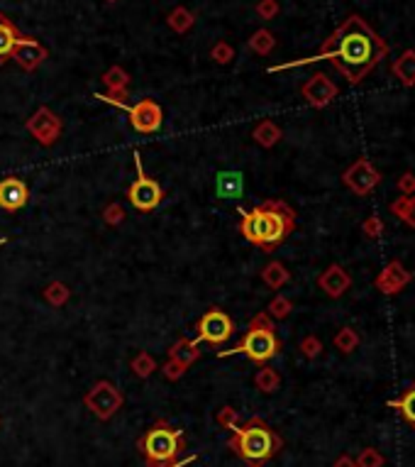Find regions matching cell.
<instances>
[{"instance_id": "6da1fadb", "label": "cell", "mask_w": 415, "mask_h": 467, "mask_svg": "<svg viewBox=\"0 0 415 467\" xmlns=\"http://www.w3.org/2000/svg\"><path fill=\"white\" fill-rule=\"evenodd\" d=\"M386 57H388L386 40H381V37L369 28V23H366L364 18L349 15V18L323 42L320 52H318L315 57L296 59L289 64H276V66H269V73L327 59V61H332V66L337 69L352 86H356V83L364 81L371 73V69L381 59H386Z\"/></svg>"}, {"instance_id": "7a4b0ae2", "label": "cell", "mask_w": 415, "mask_h": 467, "mask_svg": "<svg viewBox=\"0 0 415 467\" xmlns=\"http://www.w3.org/2000/svg\"><path fill=\"white\" fill-rule=\"evenodd\" d=\"M296 230V211L286 201L269 199L264 203L254 206L252 211H244L239 220V232L244 240L257 245L264 252H274L284 245L286 237Z\"/></svg>"}, {"instance_id": "3957f363", "label": "cell", "mask_w": 415, "mask_h": 467, "mask_svg": "<svg viewBox=\"0 0 415 467\" xmlns=\"http://www.w3.org/2000/svg\"><path fill=\"white\" fill-rule=\"evenodd\" d=\"M230 445L235 448L239 458H244L254 467L264 465L281 450V438L262 421V418H249L244 426L235 428Z\"/></svg>"}, {"instance_id": "277c9868", "label": "cell", "mask_w": 415, "mask_h": 467, "mask_svg": "<svg viewBox=\"0 0 415 467\" xmlns=\"http://www.w3.org/2000/svg\"><path fill=\"white\" fill-rule=\"evenodd\" d=\"M279 350H281V341L276 338V328H274V323H271V316L264 311L252 318V323H249L247 333H244L239 345L227 350V353H220V357H227V355H244V357H249L252 362L264 365V362H269V360H274L276 355H279Z\"/></svg>"}, {"instance_id": "5b68a950", "label": "cell", "mask_w": 415, "mask_h": 467, "mask_svg": "<svg viewBox=\"0 0 415 467\" xmlns=\"http://www.w3.org/2000/svg\"><path fill=\"white\" fill-rule=\"evenodd\" d=\"M137 448L145 455L149 467H174L181 450L186 448V443L181 428L169 426L167 421H159L149 431H145V436L140 438Z\"/></svg>"}, {"instance_id": "8992f818", "label": "cell", "mask_w": 415, "mask_h": 467, "mask_svg": "<svg viewBox=\"0 0 415 467\" xmlns=\"http://www.w3.org/2000/svg\"><path fill=\"white\" fill-rule=\"evenodd\" d=\"M95 98H100L103 103H110V105H115V108L125 110V113L130 115V125L135 127L137 132H142V135L157 132L164 123L162 105H159L157 100H152V98H142V100H137L135 105L120 103V100H110L105 93H95Z\"/></svg>"}, {"instance_id": "52a82bcc", "label": "cell", "mask_w": 415, "mask_h": 467, "mask_svg": "<svg viewBox=\"0 0 415 467\" xmlns=\"http://www.w3.org/2000/svg\"><path fill=\"white\" fill-rule=\"evenodd\" d=\"M135 167H137V179L132 182V187L127 189V201L132 203V208L147 213V211H154L159 203H162L164 191L154 179H149L145 174L140 155H135Z\"/></svg>"}, {"instance_id": "ba28073f", "label": "cell", "mask_w": 415, "mask_h": 467, "mask_svg": "<svg viewBox=\"0 0 415 467\" xmlns=\"http://www.w3.org/2000/svg\"><path fill=\"white\" fill-rule=\"evenodd\" d=\"M235 333V323L232 318L227 316L225 311L220 309H210L207 313H203V318L198 321V338L196 341H205L210 345H222L227 343Z\"/></svg>"}, {"instance_id": "9c48e42d", "label": "cell", "mask_w": 415, "mask_h": 467, "mask_svg": "<svg viewBox=\"0 0 415 467\" xmlns=\"http://www.w3.org/2000/svg\"><path fill=\"white\" fill-rule=\"evenodd\" d=\"M379 182H381L379 169H376L374 164H371L369 159H364V157L356 159L352 167L342 174V184L356 196H369L371 191L379 187Z\"/></svg>"}, {"instance_id": "30bf717a", "label": "cell", "mask_w": 415, "mask_h": 467, "mask_svg": "<svg viewBox=\"0 0 415 467\" xmlns=\"http://www.w3.org/2000/svg\"><path fill=\"white\" fill-rule=\"evenodd\" d=\"M28 130L32 132V137H37L40 145L52 147L61 135V118H56L49 108L42 105V108L28 120Z\"/></svg>"}, {"instance_id": "8fae6325", "label": "cell", "mask_w": 415, "mask_h": 467, "mask_svg": "<svg viewBox=\"0 0 415 467\" xmlns=\"http://www.w3.org/2000/svg\"><path fill=\"white\" fill-rule=\"evenodd\" d=\"M86 404L93 408V413L98 418H110L122 406V394L110 382H100V384H95L90 389V394L86 396Z\"/></svg>"}, {"instance_id": "7c38bea8", "label": "cell", "mask_w": 415, "mask_h": 467, "mask_svg": "<svg viewBox=\"0 0 415 467\" xmlns=\"http://www.w3.org/2000/svg\"><path fill=\"white\" fill-rule=\"evenodd\" d=\"M339 88L332 78H327L325 73H315L311 76L301 88V95L306 98V103H311L313 108H325L327 103H332L337 98Z\"/></svg>"}, {"instance_id": "4fadbf2b", "label": "cell", "mask_w": 415, "mask_h": 467, "mask_svg": "<svg viewBox=\"0 0 415 467\" xmlns=\"http://www.w3.org/2000/svg\"><path fill=\"white\" fill-rule=\"evenodd\" d=\"M413 281V274L408 272L406 267H403V262H398V259H393V262H388L384 269H381L379 274H376L374 279V286L381 291V294L386 296H396L398 291L403 289V286H408Z\"/></svg>"}, {"instance_id": "5bb4252c", "label": "cell", "mask_w": 415, "mask_h": 467, "mask_svg": "<svg viewBox=\"0 0 415 467\" xmlns=\"http://www.w3.org/2000/svg\"><path fill=\"white\" fill-rule=\"evenodd\" d=\"M10 57L18 61L20 69H25V71H35V69L42 66V61L47 59V49L37 40H32V37H18Z\"/></svg>"}, {"instance_id": "9a60e30c", "label": "cell", "mask_w": 415, "mask_h": 467, "mask_svg": "<svg viewBox=\"0 0 415 467\" xmlns=\"http://www.w3.org/2000/svg\"><path fill=\"white\" fill-rule=\"evenodd\" d=\"M30 201V187L23 182V179H3L0 182V208L3 211H10V213H15V211L25 208Z\"/></svg>"}, {"instance_id": "2e32d148", "label": "cell", "mask_w": 415, "mask_h": 467, "mask_svg": "<svg viewBox=\"0 0 415 467\" xmlns=\"http://www.w3.org/2000/svg\"><path fill=\"white\" fill-rule=\"evenodd\" d=\"M318 286L325 291L330 299H339V296H344V291L352 286V277H349L347 269L339 267V264H330L325 272L318 277Z\"/></svg>"}, {"instance_id": "e0dca14e", "label": "cell", "mask_w": 415, "mask_h": 467, "mask_svg": "<svg viewBox=\"0 0 415 467\" xmlns=\"http://www.w3.org/2000/svg\"><path fill=\"white\" fill-rule=\"evenodd\" d=\"M244 194V174L237 172V169H230V172H220L215 177V196L217 199H242Z\"/></svg>"}, {"instance_id": "ac0fdd59", "label": "cell", "mask_w": 415, "mask_h": 467, "mask_svg": "<svg viewBox=\"0 0 415 467\" xmlns=\"http://www.w3.org/2000/svg\"><path fill=\"white\" fill-rule=\"evenodd\" d=\"M103 81H105V86H108V93L105 95H108L110 100H120V103H125L127 86H130V73L120 66H110L108 71L103 73Z\"/></svg>"}, {"instance_id": "d6986e66", "label": "cell", "mask_w": 415, "mask_h": 467, "mask_svg": "<svg viewBox=\"0 0 415 467\" xmlns=\"http://www.w3.org/2000/svg\"><path fill=\"white\" fill-rule=\"evenodd\" d=\"M388 408H393V411H396L398 416L408 423V426L415 428V382H411V384H408L406 389L396 396V399L388 401Z\"/></svg>"}, {"instance_id": "ffe728a7", "label": "cell", "mask_w": 415, "mask_h": 467, "mask_svg": "<svg viewBox=\"0 0 415 467\" xmlns=\"http://www.w3.org/2000/svg\"><path fill=\"white\" fill-rule=\"evenodd\" d=\"M391 73L406 88H413L415 86V49H406L398 59H393Z\"/></svg>"}, {"instance_id": "44dd1931", "label": "cell", "mask_w": 415, "mask_h": 467, "mask_svg": "<svg viewBox=\"0 0 415 467\" xmlns=\"http://www.w3.org/2000/svg\"><path fill=\"white\" fill-rule=\"evenodd\" d=\"M252 137H254V142H257V145L264 147V150H271V147L279 145V140H281V127L276 125L274 120H262V123L254 127Z\"/></svg>"}, {"instance_id": "7402d4cb", "label": "cell", "mask_w": 415, "mask_h": 467, "mask_svg": "<svg viewBox=\"0 0 415 467\" xmlns=\"http://www.w3.org/2000/svg\"><path fill=\"white\" fill-rule=\"evenodd\" d=\"M262 279H264V284H267L269 289L279 291L281 286H286L291 281V274L281 262H269L267 267L262 269Z\"/></svg>"}, {"instance_id": "603a6c76", "label": "cell", "mask_w": 415, "mask_h": 467, "mask_svg": "<svg viewBox=\"0 0 415 467\" xmlns=\"http://www.w3.org/2000/svg\"><path fill=\"white\" fill-rule=\"evenodd\" d=\"M198 357V341H179L176 345H172L169 350V360H176L184 367H188L193 360Z\"/></svg>"}, {"instance_id": "cb8c5ba5", "label": "cell", "mask_w": 415, "mask_h": 467, "mask_svg": "<svg viewBox=\"0 0 415 467\" xmlns=\"http://www.w3.org/2000/svg\"><path fill=\"white\" fill-rule=\"evenodd\" d=\"M18 37L20 35H18V30H15V25L10 23L8 18L0 15V64L5 61V57H10V52H13Z\"/></svg>"}, {"instance_id": "d4e9b609", "label": "cell", "mask_w": 415, "mask_h": 467, "mask_svg": "<svg viewBox=\"0 0 415 467\" xmlns=\"http://www.w3.org/2000/svg\"><path fill=\"white\" fill-rule=\"evenodd\" d=\"M167 23H169V28H172L174 32L184 35V32H188L191 28H193L196 18H193V13H191L188 8H181V5H179V8H174L172 13H169Z\"/></svg>"}, {"instance_id": "484cf974", "label": "cell", "mask_w": 415, "mask_h": 467, "mask_svg": "<svg viewBox=\"0 0 415 467\" xmlns=\"http://www.w3.org/2000/svg\"><path fill=\"white\" fill-rule=\"evenodd\" d=\"M274 45H276V40H274V35H271L269 30H257L252 37H249V49L257 52V54H262V57L271 54Z\"/></svg>"}, {"instance_id": "4316f807", "label": "cell", "mask_w": 415, "mask_h": 467, "mask_svg": "<svg viewBox=\"0 0 415 467\" xmlns=\"http://www.w3.org/2000/svg\"><path fill=\"white\" fill-rule=\"evenodd\" d=\"M335 348L339 350L342 355H349L356 350V345H359V336H356L354 328H339L337 333H335Z\"/></svg>"}, {"instance_id": "83f0119b", "label": "cell", "mask_w": 415, "mask_h": 467, "mask_svg": "<svg viewBox=\"0 0 415 467\" xmlns=\"http://www.w3.org/2000/svg\"><path fill=\"white\" fill-rule=\"evenodd\" d=\"M44 299L49 301L52 306H64L68 301V286L66 284H61V281H52L49 286L44 289Z\"/></svg>"}, {"instance_id": "f1b7e54d", "label": "cell", "mask_w": 415, "mask_h": 467, "mask_svg": "<svg viewBox=\"0 0 415 467\" xmlns=\"http://www.w3.org/2000/svg\"><path fill=\"white\" fill-rule=\"evenodd\" d=\"M291 311H294V304H291V299H286V296H274L269 304L267 313L271 318H279V321H284V318L291 316Z\"/></svg>"}, {"instance_id": "f546056e", "label": "cell", "mask_w": 415, "mask_h": 467, "mask_svg": "<svg viewBox=\"0 0 415 467\" xmlns=\"http://www.w3.org/2000/svg\"><path fill=\"white\" fill-rule=\"evenodd\" d=\"M354 463H356V467H384L386 458L376 448H364L359 455H356Z\"/></svg>"}, {"instance_id": "4dcf8cb0", "label": "cell", "mask_w": 415, "mask_h": 467, "mask_svg": "<svg viewBox=\"0 0 415 467\" xmlns=\"http://www.w3.org/2000/svg\"><path fill=\"white\" fill-rule=\"evenodd\" d=\"M279 382H281V379H279V374H276V370H271V367L259 370V374H257V386L264 391V394H271V391H276Z\"/></svg>"}, {"instance_id": "1f68e13d", "label": "cell", "mask_w": 415, "mask_h": 467, "mask_svg": "<svg viewBox=\"0 0 415 467\" xmlns=\"http://www.w3.org/2000/svg\"><path fill=\"white\" fill-rule=\"evenodd\" d=\"M361 232H364L366 237H371V240H376V237L384 235V220H381L379 215H369V218L361 223Z\"/></svg>"}, {"instance_id": "d6a6232c", "label": "cell", "mask_w": 415, "mask_h": 467, "mask_svg": "<svg viewBox=\"0 0 415 467\" xmlns=\"http://www.w3.org/2000/svg\"><path fill=\"white\" fill-rule=\"evenodd\" d=\"M132 370H135V374H140V377H149L154 372V360L149 357L147 353H140L135 360H132Z\"/></svg>"}, {"instance_id": "836d02e7", "label": "cell", "mask_w": 415, "mask_h": 467, "mask_svg": "<svg viewBox=\"0 0 415 467\" xmlns=\"http://www.w3.org/2000/svg\"><path fill=\"white\" fill-rule=\"evenodd\" d=\"M301 353L306 355L308 360H315L318 355L323 353V343L318 341L315 336H308V338H303V341H301Z\"/></svg>"}, {"instance_id": "e575fe53", "label": "cell", "mask_w": 415, "mask_h": 467, "mask_svg": "<svg viewBox=\"0 0 415 467\" xmlns=\"http://www.w3.org/2000/svg\"><path fill=\"white\" fill-rule=\"evenodd\" d=\"M210 57L215 59L217 64H230L232 57H235V52H232V47L227 45V42H217L215 47H212Z\"/></svg>"}, {"instance_id": "d590c367", "label": "cell", "mask_w": 415, "mask_h": 467, "mask_svg": "<svg viewBox=\"0 0 415 467\" xmlns=\"http://www.w3.org/2000/svg\"><path fill=\"white\" fill-rule=\"evenodd\" d=\"M257 15L262 20H274L276 15H279V3H276V0H259Z\"/></svg>"}, {"instance_id": "8d00e7d4", "label": "cell", "mask_w": 415, "mask_h": 467, "mask_svg": "<svg viewBox=\"0 0 415 467\" xmlns=\"http://www.w3.org/2000/svg\"><path fill=\"white\" fill-rule=\"evenodd\" d=\"M103 218H105L108 225H120V223L125 220V211H122L120 203H110L108 208H105Z\"/></svg>"}, {"instance_id": "74e56055", "label": "cell", "mask_w": 415, "mask_h": 467, "mask_svg": "<svg viewBox=\"0 0 415 467\" xmlns=\"http://www.w3.org/2000/svg\"><path fill=\"white\" fill-rule=\"evenodd\" d=\"M396 187H398V191H401V196H413L415 194V174H411V172L401 174Z\"/></svg>"}, {"instance_id": "f35d334b", "label": "cell", "mask_w": 415, "mask_h": 467, "mask_svg": "<svg viewBox=\"0 0 415 467\" xmlns=\"http://www.w3.org/2000/svg\"><path fill=\"white\" fill-rule=\"evenodd\" d=\"M408 206H411V196H398V199L391 203V213L396 215L398 220H403L408 213Z\"/></svg>"}, {"instance_id": "ab89813d", "label": "cell", "mask_w": 415, "mask_h": 467, "mask_svg": "<svg viewBox=\"0 0 415 467\" xmlns=\"http://www.w3.org/2000/svg\"><path fill=\"white\" fill-rule=\"evenodd\" d=\"M184 370H186V367H184L181 362H176V360H169L167 367H164V372H167L169 379H179V377L184 374Z\"/></svg>"}, {"instance_id": "60d3db41", "label": "cell", "mask_w": 415, "mask_h": 467, "mask_svg": "<svg viewBox=\"0 0 415 467\" xmlns=\"http://www.w3.org/2000/svg\"><path fill=\"white\" fill-rule=\"evenodd\" d=\"M403 223H406L408 227H415V196H411V206H408V213H406V218H403Z\"/></svg>"}, {"instance_id": "b9f144b4", "label": "cell", "mask_w": 415, "mask_h": 467, "mask_svg": "<svg viewBox=\"0 0 415 467\" xmlns=\"http://www.w3.org/2000/svg\"><path fill=\"white\" fill-rule=\"evenodd\" d=\"M332 467H356V463H354L352 458H349V455H342V458H339Z\"/></svg>"}, {"instance_id": "7bdbcfd3", "label": "cell", "mask_w": 415, "mask_h": 467, "mask_svg": "<svg viewBox=\"0 0 415 467\" xmlns=\"http://www.w3.org/2000/svg\"><path fill=\"white\" fill-rule=\"evenodd\" d=\"M105 3H118V0H105Z\"/></svg>"}, {"instance_id": "ee69618b", "label": "cell", "mask_w": 415, "mask_h": 467, "mask_svg": "<svg viewBox=\"0 0 415 467\" xmlns=\"http://www.w3.org/2000/svg\"><path fill=\"white\" fill-rule=\"evenodd\" d=\"M3 242H5V240H0V245H3Z\"/></svg>"}]
</instances>
